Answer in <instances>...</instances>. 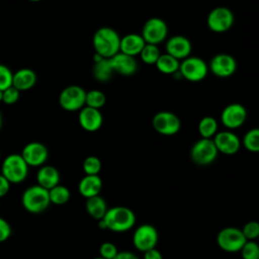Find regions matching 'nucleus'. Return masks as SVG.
I'll return each instance as SVG.
<instances>
[{
	"label": "nucleus",
	"instance_id": "f03ea898",
	"mask_svg": "<svg viewBox=\"0 0 259 259\" xmlns=\"http://www.w3.org/2000/svg\"><path fill=\"white\" fill-rule=\"evenodd\" d=\"M92 42L96 54L109 59L119 52L120 36L113 28L103 26L95 31Z\"/></svg>",
	"mask_w": 259,
	"mask_h": 259
},
{
	"label": "nucleus",
	"instance_id": "39448f33",
	"mask_svg": "<svg viewBox=\"0 0 259 259\" xmlns=\"http://www.w3.org/2000/svg\"><path fill=\"white\" fill-rule=\"evenodd\" d=\"M218 149L212 139H203L196 141L190 149V158L192 162L199 166L211 164L218 157Z\"/></svg>",
	"mask_w": 259,
	"mask_h": 259
},
{
	"label": "nucleus",
	"instance_id": "4468645a",
	"mask_svg": "<svg viewBox=\"0 0 259 259\" xmlns=\"http://www.w3.org/2000/svg\"><path fill=\"white\" fill-rule=\"evenodd\" d=\"M236 69V60L229 54H218L212 57L209 62V70L213 75L220 78H227L232 76L235 73Z\"/></svg>",
	"mask_w": 259,
	"mask_h": 259
},
{
	"label": "nucleus",
	"instance_id": "a19ab883",
	"mask_svg": "<svg viewBox=\"0 0 259 259\" xmlns=\"http://www.w3.org/2000/svg\"><path fill=\"white\" fill-rule=\"evenodd\" d=\"M113 259H140V258L131 251H118V253Z\"/></svg>",
	"mask_w": 259,
	"mask_h": 259
},
{
	"label": "nucleus",
	"instance_id": "6ab92c4d",
	"mask_svg": "<svg viewBox=\"0 0 259 259\" xmlns=\"http://www.w3.org/2000/svg\"><path fill=\"white\" fill-rule=\"evenodd\" d=\"M109 61L113 72L123 76L134 75L138 70V64L135 58L120 52L109 58Z\"/></svg>",
	"mask_w": 259,
	"mask_h": 259
},
{
	"label": "nucleus",
	"instance_id": "4c0bfd02",
	"mask_svg": "<svg viewBox=\"0 0 259 259\" xmlns=\"http://www.w3.org/2000/svg\"><path fill=\"white\" fill-rule=\"evenodd\" d=\"M11 235V227L9 223L0 217V243L5 242Z\"/></svg>",
	"mask_w": 259,
	"mask_h": 259
},
{
	"label": "nucleus",
	"instance_id": "f257e3e1",
	"mask_svg": "<svg viewBox=\"0 0 259 259\" xmlns=\"http://www.w3.org/2000/svg\"><path fill=\"white\" fill-rule=\"evenodd\" d=\"M136 224L135 212L126 206H113L107 209L103 219L98 221V226L101 230H109L115 233H123L131 229Z\"/></svg>",
	"mask_w": 259,
	"mask_h": 259
},
{
	"label": "nucleus",
	"instance_id": "b1692460",
	"mask_svg": "<svg viewBox=\"0 0 259 259\" xmlns=\"http://www.w3.org/2000/svg\"><path fill=\"white\" fill-rule=\"evenodd\" d=\"M85 208L87 213L96 221L103 219L104 214L108 209L104 198L101 197L100 195L87 198L85 203Z\"/></svg>",
	"mask_w": 259,
	"mask_h": 259
},
{
	"label": "nucleus",
	"instance_id": "cd10ccee",
	"mask_svg": "<svg viewBox=\"0 0 259 259\" xmlns=\"http://www.w3.org/2000/svg\"><path fill=\"white\" fill-rule=\"evenodd\" d=\"M49 195L51 203L56 205H63L69 201L71 193L66 186L58 184L49 190Z\"/></svg>",
	"mask_w": 259,
	"mask_h": 259
},
{
	"label": "nucleus",
	"instance_id": "49530a36",
	"mask_svg": "<svg viewBox=\"0 0 259 259\" xmlns=\"http://www.w3.org/2000/svg\"><path fill=\"white\" fill-rule=\"evenodd\" d=\"M258 239H259V238H258Z\"/></svg>",
	"mask_w": 259,
	"mask_h": 259
},
{
	"label": "nucleus",
	"instance_id": "a18cd8bd",
	"mask_svg": "<svg viewBox=\"0 0 259 259\" xmlns=\"http://www.w3.org/2000/svg\"><path fill=\"white\" fill-rule=\"evenodd\" d=\"M29 1H31V2H37V1H40V0H29Z\"/></svg>",
	"mask_w": 259,
	"mask_h": 259
},
{
	"label": "nucleus",
	"instance_id": "2f4dec72",
	"mask_svg": "<svg viewBox=\"0 0 259 259\" xmlns=\"http://www.w3.org/2000/svg\"><path fill=\"white\" fill-rule=\"evenodd\" d=\"M83 171L86 175H98L101 170V161L96 156H88L83 162Z\"/></svg>",
	"mask_w": 259,
	"mask_h": 259
},
{
	"label": "nucleus",
	"instance_id": "ddd939ff",
	"mask_svg": "<svg viewBox=\"0 0 259 259\" xmlns=\"http://www.w3.org/2000/svg\"><path fill=\"white\" fill-rule=\"evenodd\" d=\"M20 155L28 166L39 167L48 160L49 150L39 142H30L23 147Z\"/></svg>",
	"mask_w": 259,
	"mask_h": 259
},
{
	"label": "nucleus",
	"instance_id": "37998d69",
	"mask_svg": "<svg viewBox=\"0 0 259 259\" xmlns=\"http://www.w3.org/2000/svg\"><path fill=\"white\" fill-rule=\"evenodd\" d=\"M2 126V115H1V112H0V128Z\"/></svg>",
	"mask_w": 259,
	"mask_h": 259
},
{
	"label": "nucleus",
	"instance_id": "72a5a7b5",
	"mask_svg": "<svg viewBox=\"0 0 259 259\" xmlns=\"http://www.w3.org/2000/svg\"><path fill=\"white\" fill-rule=\"evenodd\" d=\"M241 230L247 241H254L259 238V223L256 221L246 223Z\"/></svg>",
	"mask_w": 259,
	"mask_h": 259
},
{
	"label": "nucleus",
	"instance_id": "79ce46f5",
	"mask_svg": "<svg viewBox=\"0 0 259 259\" xmlns=\"http://www.w3.org/2000/svg\"><path fill=\"white\" fill-rule=\"evenodd\" d=\"M2 98H3V91H0V102H2Z\"/></svg>",
	"mask_w": 259,
	"mask_h": 259
},
{
	"label": "nucleus",
	"instance_id": "5701e85b",
	"mask_svg": "<svg viewBox=\"0 0 259 259\" xmlns=\"http://www.w3.org/2000/svg\"><path fill=\"white\" fill-rule=\"evenodd\" d=\"M36 83V75L29 68H21L13 73L12 86L19 91H25L32 88Z\"/></svg>",
	"mask_w": 259,
	"mask_h": 259
},
{
	"label": "nucleus",
	"instance_id": "423d86ee",
	"mask_svg": "<svg viewBox=\"0 0 259 259\" xmlns=\"http://www.w3.org/2000/svg\"><path fill=\"white\" fill-rule=\"evenodd\" d=\"M246 241L242 230L236 227H226L222 229L217 236L219 247L228 253L240 252Z\"/></svg>",
	"mask_w": 259,
	"mask_h": 259
},
{
	"label": "nucleus",
	"instance_id": "2eb2a0df",
	"mask_svg": "<svg viewBox=\"0 0 259 259\" xmlns=\"http://www.w3.org/2000/svg\"><path fill=\"white\" fill-rule=\"evenodd\" d=\"M247 119V110L240 103H231L227 105L221 114L223 124L228 128H238Z\"/></svg>",
	"mask_w": 259,
	"mask_h": 259
},
{
	"label": "nucleus",
	"instance_id": "6e6552de",
	"mask_svg": "<svg viewBox=\"0 0 259 259\" xmlns=\"http://www.w3.org/2000/svg\"><path fill=\"white\" fill-rule=\"evenodd\" d=\"M159 241V233L157 229L150 224L139 226L133 235V244L135 248L141 252H146L153 248Z\"/></svg>",
	"mask_w": 259,
	"mask_h": 259
},
{
	"label": "nucleus",
	"instance_id": "a878e982",
	"mask_svg": "<svg viewBox=\"0 0 259 259\" xmlns=\"http://www.w3.org/2000/svg\"><path fill=\"white\" fill-rule=\"evenodd\" d=\"M156 67L158 71H160L163 74H174L177 71H179L180 63L177 59L172 57L169 54H161L156 62Z\"/></svg>",
	"mask_w": 259,
	"mask_h": 259
},
{
	"label": "nucleus",
	"instance_id": "58836bf2",
	"mask_svg": "<svg viewBox=\"0 0 259 259\" xmlns=\"http://www.w3.org/2000/svg\"><path fill=\"white\" fill-rule=\"evenodd\" d=\"M10 184L11 183L2 174H0V197L5 196L9 192Z\"/></svg>",
	"mask_w": 259,
	"mask_h": 259
},
{
	"label": "nucleus",
	"instance_id": "c03bdc74",
	"mask_svg": "<svg viewBox=\"0 0 259 259\" xmlns=\"http://www.w3.org/2000/svg\"><path fill=\"white\" fill-rule=\"evenodd\" d=\"M93 259H104V258H102V257L99 256V257H95V258H93Z\"/></svg>",
	"mask_w": 259,
	"mask_h": 259
},
{
	"label": "nucleus",
	"instance_id": "f8f14e48",
	"mask_svg": "<svg viewBox=\"0 0 259 259\" xmlns=\"http://www.w3.org/2000/svg\"><path fill=\"white\" fill-rule=\"evenodd\" d=\"M206 23L211 31L225 32L233 26L234 14L227 7H215L208 13Z\"/></svg>",
	"mask_w": 259,
	"mask_h": 259
},
{
	"label": "nucleus",
	"instance_id": "a211bd4d",
	"mask_svg": "<svg viewBox=\"0 0 259 259\" xmlns=\"http://www.w3.org/2000/svg\"><path fill=\"white\" fill-rule=\"evenodd\" d=\"M192 50L190 40L183 35H174L166 42V53L175 59L184 60L189 57Z\"/></svg>",
	"mask_w": 259,
	"mask_h": 259
},
{
	"label": "nucleus",
	"instance_id": "e433bc0d",
	"mask_svg": "<svg viewBox=\"0 0 259 259\" xmlns=\"http://www.w3.org/2000/svg\"><path fill=\"white\" fill-rule=\"evenodd\" d=\"M19 90H17L15 87L10 86L7 89L3 90V98H2V102H4L5 104L11 105L14 104L18 101L19 99Z\"/></svg>",
	"mask_w": 259,
	"mask_h": 259
},
{
	"label": "nucleus",
	"instance_id": "7c9ffc66",
	"mask_svg": "<svg viewBox=\"0 0 259 259\" xmlns=\"http://www.w3.org/2000/svg\"><path fill=\"white\" fill-rule=\"evenodd\" d=\"M160 55L161 54H160L159 48L156 45H150V44H146L142 52L140 53L142 61L148 65H155Z\"/></svg>",
	"mask_w": 259,
	"mask_h": 259
},
{
	"label": "nucleus",
	"instance_id": "393cba45",
	"mask_svg": "<svg viewBox=\"0 0 259 259\" xmlns=\"http://www.w3.org/2000/svg\"><path fill=\"white\" fill-rule=\"evenodd\" d=\"M92 73H93V77L97 81L106 82L112 77V74L114 72H113V69L111 67L109 59L103 58L100 61L94 62Z\"/></svg>",
	"mask_w": 259,
	"mask_h": 259
},
{
	"label": "nucleus",
	"instance_id": "c756f323",
	"mask_svg": "<svg viewBox=\"0 0 259 259\" xmlns=\"http://www.w3.org/2000/svg\"><path fill=\"white\" fill-rule=\"evenodd\" d=\"M105 102H106V97L102 91L93 89L86 92V99H85L86 106L99 109L105 104Z\"/></svg>",
	"mask_w": 259,
	"mask_h": 259
},
{
	"label": "nucleus",
	"instance_id": "ea45409f",
	"mask_svg": "<svg viewBox=\"0 0 259 259\" xmlns=\"http://www.w3.org/2000/svg\"><path fill=\"white\" fill-rule=\"evenodd\" d=\"M144 259H163V256L158 249L153 248L144 252Z\"/></svg>",
	"mask_w": 259,
	"mask_h": 259
},
{
	"label": "nucleus",
	"instance_id": "c85d7f7f",
	"mask_svg": "<svg viewBox=\"0 0 259 259\" xmlns=\"http://www.w3.org/2000/svg\"><path fill=\"white\" fill-rule=\"evenodd\" d=\"M244 148L252 153H259V127L249 130L243 138Z\"/></svg>",
	"mask_w": 259,
	"mask_h": 259
},
{
	"label": "nucleus",
	"instance_id": "f704fd0d",
	"mask_svg": "<svg viewBox=\"0 0 259 259\" xmlns=\"http://www.w3.org/2000/svg\"><path fill=\"white\" fill-rule=\"evenodd\" d=\"M12 77L13 73L11 70L7 66L0 64V91L12 86Z\"/></svg>",
	"mask_w": 259,
	"mask_h": 259
},
{
	"label": "nucleus",
	"instance_id": "dca6fc26",
	"mask_svg": "<svg viewBox=\"0 0 259 259\" xmlns=\"http://www.w3.org/2000/svg\"><path fill=\"white\" fill-rule=\"evenodd\" d=\"M218 152L225 155H234L241 148V141L239 137L229 131L217 133L212 139Z\"/></svg>",
	"mask_w": 259,
	"mask_h": 259
},
{
	"label": "nucleus",
	"instance_id": "20e7f679",
	"mask_svg": "<svg viewBox=\"0 0 259 259\" xmlns=\"http://www.w3.org/2000/svg\"><path fill=\"white\" fill-rule=\"evenodd\" d=\"M28 167L20 154H10L2 162L1 174L10 183H20L26 179Z\"/></svg>",
	"mask_w": 259,
	"mask_h": 259
},
{
	"label": "nucleus",
	"instance_id": "f3484780",
	"mask_svg": "<svg viewBox=\"0 0 259 259\" xmlns=\"http://www.w3.org/2000/svg\"><path fill=\"white\" fill-rule=\"evenodd\" d=\"M78 120L83 130L87 132H96L102 125L103 116L99 109L85 105L79 110Z\"/></svg>",
	"mask_w": 259,
	"mask_h": 259
},
{
	"label": "nucleus",
	"instance_id": "aec40b11",
	"mask_svg": "<svg viewBox=\"0 0 259 259\" xmlns=\"http://www.w3.org/2000/svg\"><path fill=\"white\" fill-rule=\"evenodd\" d=\"M145 45H146V41L144 40L141 34L128 33L120 37L119 52L132 57H135L137 55H140Z\"/></svg>",
	"mask_w": 259,
	"mask_h": 259
},
{
	"label": "nucleus",
	"instance_id": "1a4fd4ad",
	"mask_svg": "<svg viewBox=\"0 0 259 259\" xmlns=\"http://www.w3.org/2000/svg\"><path fill=\"white\" fill-rule=\"evenodd\" d=\"M179 71L186 80L198 82L206 77L208 68L202 59L198 57H187L180 63Z\"/></svg>",
	"mask_w": 259,
	"mask_h": 259
},
{
	"label": "nucleus",
	"instance_id": "7ed1b4c3",
	"mask_svg": "<svg viewBox=\"0 0 259 259\" xmlns=\"http://www.w3.org/2000/svg\"><path fill=\"white\" fill-rule=\"evenodd\" d=\"M21 203L28 212L40 213L51 204L49 190L38 184L29 186L21 195Z\"/></svg>",
	"mask_w": 259,
	"mask_h": 259
},
{
	"label": "nucleus",
	"instance_id": "bb28decb",
	"mask_svg": "<svg viewBox=\"0 0 259 259\" xmlns=\"http://www.w3.org/2000/svg\"><path fill=\"white\" fill-rule=\"evenodd\" d=\"M198 132L203 139H211L218 131V122L212 116H203L198 122Z\"/></svg>",
	"mask_w": 259,
	"mask_h": 259
},
{
	"label": "nucleus",
	"instance_id": "473e14b6",
	"mask_svg": "<svg viewBox=\"0 0 259 259\" xmlns=\"http://www.w3.org/2000/svg\"><path fill=\"white\" fill-rule=\"evenodd\" d=\"M240 252L243 259H259V244L255 241H246Z\"/></svg>",
	"mask_w": 259,
	"mask_h": 259
},
{
	"label": "nucleus",
	"instance_id": "c9c22d12",
	"mask_svg": "<svg viewBox=\"0 0 259 259\" xmlns=\"http://www.w3.org/2000/svg\"><path fill=\"white\" fill-rule=\"evenodd\" d=\"M117 253V247L111 242H103L99 247L100 257L104 259H113Z\"/></svg>",
	"mask_w": 259,
	"mask_h": 259
},
{
	"label": "nucleus",
	"instance_id": "412c9836",
	"mask_svg": "<svg viewBox=\"0 0 259 259\" xmlns=\"http://www.w3.org/2000/svg\"><path fill=\"white\" fill-rule=\"evenodd\" d=\"M101 189L102 180L98 175H85L78 184L79 193L85 198L99 195Z\"/></svg>",
	"mask_w": 259,
	"mask_h": 259
},
{
	"label": "nucleus",
	"instance_id": "9b49d317",
	"mask_svg": "<svg viewBox=\"0 0 259 259\" xmlns=\"http://www.w3.org/2000/svg\"><path fill=\"white\" fill-rule=\"evenodd\" d=\"M167 34L168 26L166 22L159 17H152L144 23L141 35L146 44L157 46L166 38Z\"/></svg>",
	"mask_w": 259,
	"mask_h": 259
},
{
	"label": "nucleus",
	"instance_id": "9d476101",
	"mask_svg": "<svg viewBox=\"0 0 259 259\" xmlns=\"http://www.w3.org/2000/svg\"><path fill=\"white\" fill-rule=\"evenodd\" d=\"M154 130L163 136L176 135L181 127V121L179 117L171 111H159L157 112L152 120Z\"/></svg>",
	"mask_w": 259,
	"mask_h": 259
},
{
	"label": "nucleus",
	"instance_id": "4be33fe9",
	"mask_svg": "<svg viewBox=\"0 0 259 259\" xmlns=\"http://www.w3.org/2000/svg\"><path fill=\"white\" fill-rule=\"evenodd\" d=\"M37 184L50 190L60 182V173L58 169L51 165H42L36 173Z\"/></svg>",
	"mask_w": 259,
	"mask_h": 259
},
{
	"label": "nucleus",
	"instance_id": "0eeeda50",
	"mask_svg": "<svg viewBox=\"0 0 259 259\" xmlns=\"http://www.w3.org/2000/svg\"><path fill=\"white\" fill-rule=\"evenodd\" d=\"M86 91L78 85H70L62 90L59 96L61 107L67 111H77L85 106Z\"/></svg>",
	"mask_w": 259,
	"mask_h": 259
}]
</instances>
